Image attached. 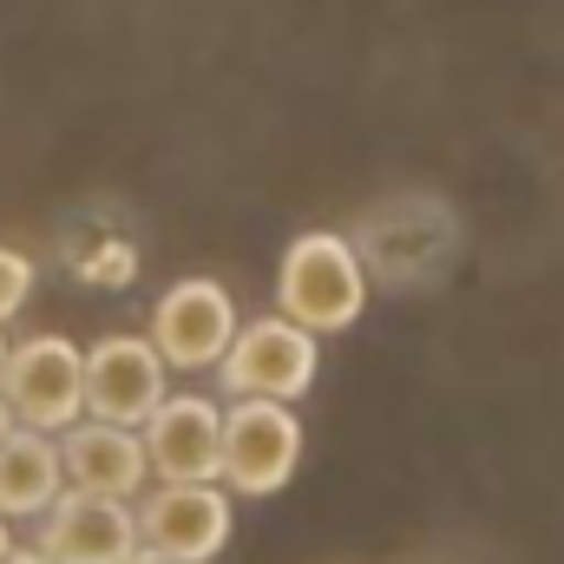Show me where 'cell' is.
I'll list each match as a JSON object with an SVG mask.
<instances>
[{"mask_svg":"<svg viewBox=\"0 0 564 564\" xmlns=\"http://www.w3.org/2000/svg\"><path fill=\"white\" fill-rule=\"evenodd\" d=\"M368 308V270L361 250L335 230H302L276 263V315L308 335H341Z\"/></svg>","mask_w":564,"mask_h":564,"instance_id":"1","label":"cell"},{"mask_svg":"<svg viewBox=\"0 0 564 564\" xmlns=\"http://www.w3.org/2000/svg\"><path fill=\"white\" fill-rule=\"evenodd\" d=\"M315 368H322V348H315L308 328H295L289 315H257L224 348L217 388L230 401H282V408H295L315 388Z\"/></svg>","mask_w":564,"mask_h":564,"instance_id":"2","label":"cell"},{"mask_svg":"<svg viewBox=\"0 0 564 564\" xmlns=\"http://www.w3.org/2000/svg\"><path fill=\"white\" fill-rule=\"evenodd\" d=\"M0 401L13 408V426L26 433H66L86 421V348H73L66 335H26L7 355L0 375Z\"/></svg>","mask_w":564,"mask_h":564,"instance_id":"3","label":"cell"},{"mask_svg":"<svg viewBox=\"0 0 564 564\" xmlns=\"http://www.w3.org/2000/svg\"><path fill=\"white\" fill-rule=\"evenodd\" d=\"M302 466V421L282 401H230L224 408V459L217 486L237 499H270Z\"/></svg>","mask_w":564,"mask_h":564,"instance_id":"4","label":"cell"},{"mask_svg":"<svg viewBox=\"0 0 564 564\" xmlns=\"http://www.w3.org/2000/svg\"><path fill=\"white\" fill-rule=\"evenodd\" d=\"M237 302H230V289L210 276H184L171 282L164 295H158V308H151V348L164 355V368H177V375H204V368H217L224 361V348L237 341Z\"/></svg>","mask_w":564,"mask_h":564,"instance_id":"5","label":"cell"},{"mask_svg":"<svg viewBox=\"0 0 564 564\" xmlns=\"http://www.w3.org/2000/svg\"><path fill=\"white\" fill-rule=\"evenodd\" d=\"M171 394V368L151 335H99L86 348V421L132 426L139 433Z\"/></svg>","mask_w":564,"mask_h":564,"instance_id":"6","label":"cell"},{"mask_svg":"<svg viewBox=\"0 0 564 564\" xmlns=\"http://www.w3.org/2000/svg\"><path fill=\"white\" fill-rule=\"evenodd\" d=\"M132 512H139V545L171 564H210L237 525V506L224 486H158Z\"/></svg>","mask_w":564,"mask_h":564,"instance_id":"7","label":"cell"},{"mask_svg":"<svg viewBox=\"0 0 564 564\" xmlns=\"http://www.w3.org/2000/svg\"><path fill=\"white\" fill-rule=\"evenodd\" d=\"M33 552L46 564H126L139 552V512L126 499H99V492H59L40 519Z\"/></svg>","mask_w":564,"mask_h":564,"instance_id":"8","label":"cell"},{"mask_svg":"<svg viewBox=\"0 0 564 564\" xmlns=\"http://www.w3.org/2000/svg\"><path fill=\"white\" fill-rule=\"evenodd\" d=\"M158 486H217L224 459V401L210 394H164V408L139 426Z\"/></svg>","mask_w":564,"mask_h":564,"instance_id":"9","label":"cell"},{"mask_svg":"<svg viewBox=\"0 0 564 564\" xmlns=\"http://www.w3.org/2000/svg\"><path fill=\"white\" fill-rule=\"evenodd\" d=\"M59 466L73 492H99V499H126L139 506L151 486V459H144V433L106 421H79L59 433Z\"/></svg>","mask_w":564,"mask_h":564,"instance_id":"10","label":"cell"},{"mask_svg":"<svg viewBox=\"0 0 564 564\" xmlns=\"http://www.w3.org/2000/svg\"><path fill=\"white\" fill-rule=\"evenodd\" d=\"M59 492H66L59 440L13 426V440L0 446V519H40Z\"/></svg>","mask_w":564,"mask_h":564,"instance_id":"11","label":"cell"},{"mask_svg":"<svg viewBox=\"0 0 564 564\" xmlns=\"http://www.w3.org/2000/svg\"><path fill=\"white\" fill-rule=\"evenodd\" d=\"M132 276H139V250L119 243V237H106V243L79 263V282H99V289H126Z\"/></svg>","mask_w":564,"mask_h":564,"instance_id":"12","label":"cell"},{"mask_svg":"<svg viewBox=\"0 0 564 564\" xmlns=\"http://www.w3.org/2000/svg\"><path fill=\"white\" fill-rule=\"evenodd\" d=\"M26 295H33V263L20 250H0V328L26 308Z\"/></svg>","mask_w":564,"mask_h":564,"instance_id":"13","label":"cell"},{"mask_svg":"<svg viewBox=\"0 0 564 564\" xmlns=\"http://www.w3.org/2000/svg\"><path fill=\"white\" fill-rule=\"evenodd\" d=\"M0 564H46V558H40L33 545H13V552H7V558H0Z\"/></svg>","mask_w":564,"mask_h":564,"instance_id":"14","label":"cell"},{"mask_svg":"<svg viewBox=\"0 0 564 564\" xmlns=\"http://www.w3.org/2000/svg\"><path fill=\"white\" fill-rule=\"evenodd\" d=\"M7 440H13V408L0 401V446H7Z\"/></svg>","mask_w":564,"mask_h":564,"instance_id":"15","label":"cell"},{"mask_svg":"<svg viewBox=\"0 0 564 564\" xmlns=\"http://www.w3.org/2000/svg\"><path fill=\"white\" fill-rule=\"evenodd\" d=\"M13 552V519H0V558Z\"/></svg>","mask_w":564,"mask_h":564,"instance_id":"16","label":"cell"},{"mask_svg":"<svg viewBox=\"0 0 564 564\" xmlns=\"http://www.w3.org/2000/svg\"><path fill=\"white\" fill-rule=\"evenodd\" d=\"M126 564H171V558H158V552H144V545H139V552H132Z\"/></svg>","mask_w":564,"mask_h":564,"instance_id":"17","label":"cell"},{"mask_svg":"<svg viewBox=\"0 0 564 564\" xmlns=\"http://www.w3.org/2000/svg\"><path fill=\"white\" fill-rule=\"evenodd\" d=\"M7 355H13V341H7V328H0V375H7Z\"/></svg>","mask_w":564,"mask_h":564,"instance_id":"18","label":"cell"}]
</instances>
